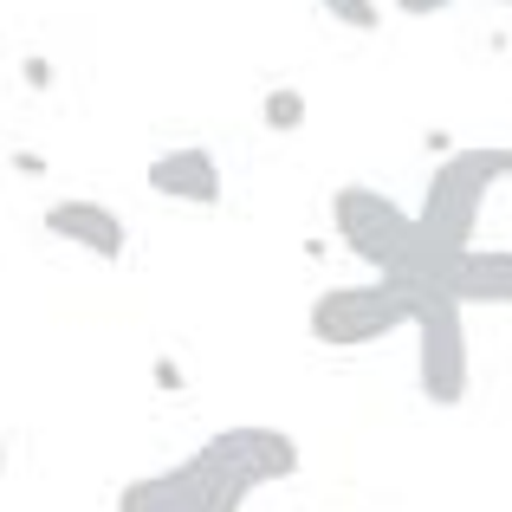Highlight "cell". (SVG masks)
Wrapping results in <instances>:
<instances>
[{"label": "cell", "instance_id": "obj_1", "mask_svg": "<svg viewBox=\"0 0 512 512\" xmlns=\"http://www.w3.org/2000/svg\"><path fill=\"white\" fill-rule=\"evenodd\" d=\"M500 182H512V150L500 143H480V150H441L435 175L422 188V208H409L415 234L409 253L396 266H383V279H396L402 292H435V273L448 266V253L474 247L480 234V214H487V195Z\"/></svg>", "mask_w": 512, "mask_h": 512}, {"label": "cell", "instance_id": "obj_2", "mask_svg": "<svg viewBox=\"0 0 512 512\" xmlns=\"http://www.w3.org/2000/svg\"><path fill=\"white\" fill-rule=\"evenodd\" d=\"M467 305L448 292H415L409 325H415V376H422L428 409H461L467 383H474V350H467Z\"/></svg>", "mask_w": 512, "mask_h": 512}, {"label": "cell", "instance_id": "obj_3", "mask_svg": "<svg viewBox=\"0 0 512 512\" xmlns=\"http://www.w3.org/2000/svg\"><path fill=\"white\" fill-rule=\"evenodd\" d=\"M409 325V292L396 279H363V286H331L312 299L305 312V331L312 344L325 350H363V344H383Z\"/></svg>", "mask_w": 512, "mask_h": 512}, {"label": "cell", "instance_id": "obj_4", "mask_svg": "<svg viewBox=\"0 0 512 512\" xmlns=\"http://www.w3.org/2000/svg\"><path fill=\"white\" fill-rule=\"evenodd\" d=\"M331 234H338V247H350L363 266H396L402 253H409V208H402L396 195H383V188L370 182H338L331 188Z\"/></svg>", "mask_w": 512, "mask_h": 512}, {"label": "cell", "instance_id": "obj_5", "mask_svg": "<svg viewBox=\"0 0 512 512\" xmlns=\"http://www.w3.org/2000/svg\"><path fill=\"white\" fill-rule=\"evenodd\" d=\"M39 227H46L52 240H65V247H78V253H91V260H104V266H117V260L130 253V227H124V214L104 208V201H91V195L52 201V208L39 214Z\"/></svg>", "mask_w": 512, "mask_h": 512}, {"label": "cell", "instance_id": "obj_6", "mask_svg": "<svg viewBox=\"0 0 512 512\" xmlns=\"http://www.w3.org/2000/svg\"><path fill=\"white\" fill-rule=\"evenodd\" d=\"M435 292L454 305H512V247H461L435 273Z\"/></svg>", "mask_w": 512, "mask_h": 512}, {"label": "cell", "instance_id": "obj_7", "mask_svg": "<svg viewBox=\"0 0 512 512\" xmlns=\"http://www.w3.org/2000/svg\"><path fill=\"white\" fill-rule=\"evenodd\" d=\"M214 448L253 480V487H273V480H292L299 474V441L286 428H266V422H240V428H221Z\"/></svg>", "mask_w": 512, "mask_h": 512}, {"label": "cell", "instance_id": "obj_8", "mask_svg": "<svg viewBox=\"0 0 512 512\" xmlns=\"http://www.w3.org/2000/svg\"><path fill=\"white\" fill-rule=\"evenodd\" d=\"M150 195L163 201H188V208H214L221 201V156L208 143H182V150H163L150 169H143Z\"/></svg>", "mask_w": 512, "mask_h": 512}, {"label": "cell", "instance_id": "obj_9", "mask_svg": "<svg viewBox=\"0 0 512 512\" xmlns=\"http://www.w3.org/2000/svg\"><path fill=\"white\" fill-rule=\"evenodd\" d=\"M195 480H201V448L188 454V461H175L163 467V474H143V480H130L124 493H117V512H175L195 493Z\"/></svg>", "mask_w": 512, "mask_h": 512}, {"label": "cell", "instance_id": "obj_10", "mask_svg": "<svg viewBox=\"0 0 512 512\" xmlns=\"http://www.w3.org/2000/svg\"><path fill=\"white\" fill-rule=\"evenodd\" d=\"M247 493H253V480L208 441V448H201V480H195V493H188L175 512H240V500H247Z\"/></svg>", "mask_w": 512, "mask_h": 512}, {"label": "cell", "instance_id": "obj_11", "mask_svg": "<svg viewBox=\"0 0 512 512\" xmlns=\"http://www.w3.org/2000/svg\"><path fill=\"white\" fill-rule=\"evenodd\" d=\"M305 111H312V104H305L299 85H273V91L260 98V124L273 130V137H292V130H305Z\"/></svg>", "mask_w": 512, "mask_h": 512}, {"label": "cell", "instance_id": "obj_12", "mask_svg": "<svg viewBox=\"0 0 512 512\" xmlns=\"http://www.w3.org/2000/svg\"><path fill=\"white\" fill-rule=\"evenodd\" d=\"M331 13H338L344 26H357V33H376V26H383V13H376V0H331Z\"/></svg>", "mask_w": 512, "mask_h": 512}, {"label": "cell", "instance_id": "obj_13", "mask_svg": "<svg viewBox=\"0 0 512 512\" xmlns=\"http://www.w3.org/2000/svg\"><path fill=\"white\" fill-rule=\"evenodd\" d=\"M156 389H163V396H182V389H188V376H182L175 357H156Z\"/></svg>", "mask_w": 512, "mask_h": 512}, {"label": "cell", "instance_id": "obj_14", "mask_svg": "<svg viewBox=\"0 0 512 512\" xmlns=\"http://www.w3.org/2000/svg\"><path fill=\"white\" fill-rule=\"evenodd\" d=\"M20 78H26L33 91H52V59H39V52H33V59L20 65Z\"/></svg>", "mask_w": 512, "mask_h": 512}, {"label": "cell", "instance_id": "obj_15", "mask_svg": "<svg viewBox=\"0 0 512 512\" xmlns=\"http://www.w3.org/2000/svg\"><path fill=\"white\" fill-rule=\"evenodd\" d=\"M454 0H396V13H409V20H428V13H448Z\"/></svg>", "mask_w": 512, "mask_h": 512}, {"label": "cell", "instance_id": "obj_16", "mask_svg": "<svg viewBox=\"0 0 512 512\" xmlns=\"http://www.w3.org/2000/svg\"><path fill=\"white\" fill-rule=\"evenodd\" d=\"M13 169H20V175H46V156H33V150H13Z\"/></svg>", "mask_w": 512, "mask_h": 512}, {"label": "cell", "instance_id": "obj_17", "mask_svg": "<svg viewBox=\"0 0 512 512\" xmlns=\"http://www.w3.org/2000/svg\"><path fill=\"white\" fill-rule=\"evenodd\" d=\"M0 467H7V448H0Z\"/></svg>", "mask_w": 512, "mask_h": 512}, {"label": "cell", "instance_id": "obj_18", "mask_svg": "<svg viewBox=\"0 0 512 512\" xmlns=\"http://www.w3.org/2000/svg\"><path fill=\"white\" fill-rule=\"evenodd\" d=\"M325 7H331V0H325Z\"/></svg>", "mask_w": 512, "mask_h": 512}]
</instances>
